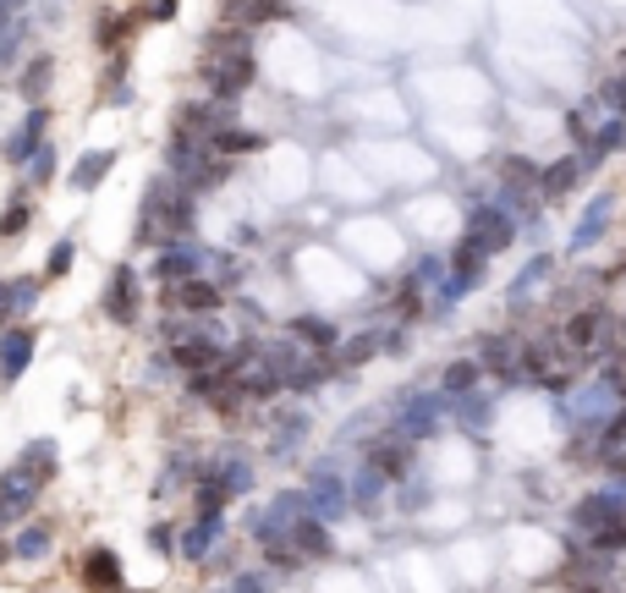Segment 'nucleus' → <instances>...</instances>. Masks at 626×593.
Returning <instances> with one entry per match:
<instances>
[{"mask_svg":"<svg viewBox=\"0 0 626 593\" xmlns=\"http://www.w3.org/2000/svg\"><path fill=\"white\" fill-rule=\"evenodd\" d=\"M445 417H451V396L434 385V390H412L407 401H396V423H391V429L418 446V440H429V435L445 429Z\"/></svg>","mask_w":626,"mask_h":593,"instance_id":"f257e3e1","label":"nucleus"},{"mask_svg":"<svg viewBox=\"0 0 626 593\" xmlns=\"http://www.w3.org/2000/svg\"><path fill=\"white\" fill-rule=\"evenodd\" d=\"M516 231H522V220L511 215V209H500V204H484V209H473L468 215V242L484 253V259H495V253H506L511 242H516Z\"/></svg>","mask_w":626,"mask_h":593,"instance_id":"f03ea898","label":"nucleus"},{"mask_svg":"<svg viewBox=\"0 0 626 593\" xmlns=\"http://www.w3.org/2000/svg\"><path fill=\"white\" fill-rule=\"evenodd\" d=\"M39 494H44V484L39 478H28L17 462L0 473V533L7 528H17V523H28L34 512H39Z\"/></svg>","mask_w":626,"mask_h":593,"instance_id":"7ed1b4c3","label":"nucleus"},{"mask_svg":"<svg viewBox=\"0 0 626 593\" xmlns=\"http://www.w3.org/2000/svg\"><path fill=\"white\" fill-rule=\"evenodd\" d=\"M100 308H105V319L122 324V330L138 324V313H143V281H138V265H116V270H111Z\"/></svg>","mask_w":626,"mask_h":593,"instance_id":"20e7f679","label":"nucleus"},{"mask_svg":"<svg viewBox=\"0 0 626 593\" xmlns=\"http://www.w3.org/2000/svg\"><path fill=\"white\" fill-rule=\"evenodd\" d=\"M39 352V330L34 324H7L0 330V385H17Z\"/></svg>","mask_w":626,"mask_h":593,"instance_id":"39448f33","label":"nucleus"},{"mask_svg":"<svg viewBox=\"0 0 626 593\" xmlns=\"http://www.w3.org/2000/svg\"><path fill=\"white\" fill-rule=\"evenodd\" d=\"M588 171H593V159L577 149V154H561V159H550L545 171H539V198H550V204H561L566 193H577L583 182H588Z\"/></svg>","mask_w":626,"mask_h":593,"instance_id":"423d86ee","label":"nucleus"},{"mask_svg":"<svg viewBox=\"0 0 626 593\" xmlns=\"http://www.w3.org/2000/svg\"><path fill=\"white\" fill-rule=\"evenodd\" d=\"M154 275H159L165 286H182V281L204 275V247L188 242V236H170V242L159 247V259H154Z\"/></svg>","mask_w":626,"mask_h":593,"instance_id":"0eeeda50","label":"nucleus"},{"mask_svg":"<svg viewBox=\"0 0 626 593\" xmlns=\"http://www.w3.org/2000/svg\"><path fill=\"white\" fill-rule=\"evenodd\" d=\"M286 335H292V341H297L303 352H314V358H335V352H341V341H346L341 324H335V319H324V313H297V319L286 324Z\"/></svg>","mask_w":626,"mask_h":593,"instance_id":"6e6552de","label":"nucleus"},{"mask_svg":"<svg viewBox=\"0 0 626 593\" xmlns=\"http://www.w3.org/2000/svg\"><path fill=\"white\" fill-rule=\"evenodd\" d=\"M165 302H170L176 313L204 319V313H220V308H226V286L209 281V275H193V281H182V286H165Z\"/></svg>","mask_w":626,"mask_h":593,"instance_id":"1a4fd4ad","label":"nucleus"},{"mask_svg":"<svg viewBox=\"0 0 626 593\" xmlns=\"http://www.w3.org/2000/svg\"><path fill=\"white\" fill-rule=\"evenodd\" d=\"M363 462H369L385 484H401V478L412 473V440L391 429V435H380V440H369V446H363Z\"/></svg>","mask_w":626,"mask_h":593,"instance_id":"9d476101","label":"nucleus"},{"mask_svg":"<svg viewBox=\"0 0 626 593\" xmlns=\"http://www.w3.org/2000/svg\"><path fill=\"white\" fill-rule=\"evenodd\" d=\"M308 512L324 517V523H341V517L352 512V494H346V484L335 478V467H314V473H308Z\"/></svg>","mask_w":626,"mask_h":593,"instance_id":"9b49d317","label":"nucleus"},{"mask_svg":"<svg viewBox=\"0 0 626 593\" xmlns=\"http://www.w3.org/2000/svg\"><path fill=\"white\" fill-rule=\"evenodd\" d=\"M44 132H50V105H28V116H23V127L7 138V149H0V154H7V165H12V171H23V165L44 149Z\"/></svg>","mask_w":626,"mask_h":593,"instance_id":"f8f14e48","label":"nucleus"},{"mask_svg":"<svg viewBox=\"0 0 626 593\" xmlns=\"http://www.w3.org/2000/svg\"><path fill=\"white\" fill-rule=\"evenodd\" d=\"M170 363L182 369L188 379L209 374V369L226 363V341H220V335H188V341H170Z\"/></svg>","mask_w":626,"mask_h":593,"instance_id":"ddd939ff","label":"nucleus"},{"mask_svg":"<svg viewBox=\"0 0 626 593\" xmlns=\"http://www.w3.org/2000/svg\"><path fill=\"white\" fill-rule=\"evenodd\" d=\"M615 204H621V193H615V188H604V193L583 209V220L572 225L566 247H572V253H588L593 242H604V231H610V220H615Z\"/></svg>","mask_w":626,"mask_h":593,"instance_id":"4468645a","label":"nucleus"},{"mask_svg":"<svg viewBox=\"0 0 626 593\" xmlns=\"http://www.w3.org/2000/svg\"><path fill=\"white\" fill-rule=\"evenodd\" d=\"M39 286H44V275H12V281H0V330L23 324V319L39 308Z\"/></svg>","mask_w":626,"mask_h":593,"instance_id":"2eb2a0df","label":"nucleus"},{"mask_svg":"<svg viewBox=\"0 0 626 593\" xmlns=\"http://www.w3.org/2000/svg\"><path fill=\"white\" fill-rule=\"evenodd\" d=\"M286 539H292V550H297L303 560H330V555H335L330 523H324V517H314V512H303V517L286 528Z\"/></svg>","mask_w":626,"mask_h":593,"instance_id":"dca6fc26","label":"nucleus"},{"mask_svg":"<svg viewBox=\"0 0 626 593\" xmlns=\"http://www.w3.org/2000/svg\"><path fill=\"white\" fill-rule=\"evenodd\" d=\"M220 533H226V517H193V528H182V539H176V555L199 566V560L215 550Z\"/></svg>","mask_w":626,"mask_h":593,"instance_id":"f3484780","label":"nucleus"},{"mask_svg":"<svg viewBox=\"0 0 626 593\" xmlns=\"http://www.w3.org/2000/svg\"><path fill=\"white\" fill-rule=\"evenodd\" d=\"M478 385H484V363H478V358H451V363L439 369V390L451 396V401L473 396Z\"/></svg>","mask_w":626,"mask_h":593,"instance_id":"a211bd4d","label":"nucleus"},{"mask_svg":"<svg viewBox=\"0 0 626 593\" xmlns=\"http://www.w3.org/2000/svg\"><path fill=\"white\" fill-rule=\"evenodd\" d=\"M380 352H385V330H357V335H346V341H341L335 363L341 369H369Z\"/></svg>","mask_w":626,"mask_h":593,"instance_id":"6ab92c4d","label":"nucleus"},{"mask_svg":"<svg viewBox=\"0 0 626 593\" xmlns=\"http://www.w3.org/2000/svg\"><path fill=\"white\" fill-rule=\"evenodd\" d=\"M82 582L94 588V593H116V588H122V560H116V550H88V555H82Z\"/></svg>","mask_w":626,"mask_h":593,"instance_id":"aec40b11","label":"nucleus"},{"mask_svg":"<svg viewBox=\"0 0 626 593\" xmlns=\"http://www.w3.org/2000/svg\"><path fill=\"white\" fill-rule=\"evenodd\" d=\"M258 149H264V132H253V127H237V121L215 127V138H209V154H220V159H237V154H258Z\"/></svg>","mask_w":626,"mask_h":593,"instance_id":"412c9836","label":"nucleus"},{"mask_svg":"<svg viewBox=\"0 0 626 593\" xmlns=\"http://www.w3.org/2000/svg\"><path fill=\"white\" fill-rule=\"evenodd\" d=\"M226 505H231V489L209 473V462H204V473L193 478V512L199 517H226Z\"/></svg>","mask_w":626,"mask_h":593,"instance_id":"4be33fe9","label":"nucleus"},{"mask_svg":"<svg viewBox=\"0 0 626 593\" xmlns=\"http://www.w3.org/2000/svg\"><path fill=\"white\" fill-rule=\"evenodd\" d=\"M111 165H116V149H88V154L77 159V171H72L66 182H72L77 193H94V188L111 177Z\"/></svg>","mask_w":626,"mask_h":593,"instance_id":"5701e85b","label":"nucleus"},{"mask_svg":"<svg viewBox=\"0 0 626 593\" xmlns=\"http://www.w3.org/2000/svg\"><path fill=\"white\" fill-rule=\"evenodd\" d=\"M28 225H34V193L17 188L7 204H0V242H17Z\"/></svg>","mask_w":626,"mask_h":593,"instance_id":"b1692460","label":"nucleus"},{"mask_svg":"<svg viewBox=\"0 0 626 593\" xmlns=\"http://www.w3.org/2000/svg\"><path fill=\"white\" fill-rule=\"evenodd\" d=\"M50 82H55V61H50V55H34V61L23 66V77H17V94H23L28 105H44Z\"/></svg>","mask_w":626,"mask_h":593,"instance_id":"393cba45","label":"nucleus"},{"mask_svg":"<svg viewBox=\"0 0 626 593\" xmlns=\"http://www.w3.org/2000/svg\"><path fill=\"white\" fill-rule=\"evenodd\" d=\"M209 473H215V478L231 489V500L253 489V462H247L242 451H231V456H215V462H209Z\"/></svg>","mask_w":626,"mask_h":593,"instance_id":"a878e982","label":"nucleus"},{"mask_svg":"<svg viewBox=\"0 0 626 593\" xmlns=\"http://www.w3.org/2000/svg\"><path fill=\"white\" fill-rule=\"evenodd\" d=\"M17 467H23L28 478L50 484V478H55V467H61V456H55V446H50V440H28V446H23V456H17Z\"/></svg>","mask_w":626,"mask_h":593,"instance_id":"bb28decb","label":"nucleus"},{"mask_svg":"<svg viewBox=\"0 0 626 593\" xmlns=\"http://www.w3.org/2000/svg\"><path fill=\"white\" fill-rule=\"evenodd\" d=\"M539 171H545V165L527 159V154H506V159H500V182H506V188H522V193H539Z\"/></svg>","mask_w":626,"mask_h":593,"instance_id":"cd10ccee","label":"nucleus"},{"mask_svg":"<svg viewBox=\"0 0 626 593\" xmlns=\"http://www.w3.org/2000/svg\"><path fill=\"white\" fill-rule=\"evenodd\" d=\"M346 494H352V505H357V512H374V505H380V494H385V478L363 462V467H357L352 473V484H346Z\"/></svg>","mask_w":626,"mask_h":593,"instance_id":"c85d7f7f","label":"nucleus"},{"mask_svg":"<svg viewBox=\"0 0 626 593\" xmlns=\"http://www.w3.org/2000/svg\"><path fill=\"white\" fill-rule=\"evenodd\" d=\"M50 544H55V528L50 523H28L12 539V560H39V555H50Z\"/></svg>","mask_w":626,"mask_h":593,"instance_id":"c756f323","label":"nucleus"},{"mask_svg":"<svg viewBox=\"0 0 626 593\" xmlns=\"http://www.w3.org/2000/svg\"><path fill=\"white\" fill-rule=\"evenodd\" d=\"M615 149H626V116H604V121H599V132H593V143H588L583 154L599 165V159H604V154H615Z\"/></svg>","mask_w":626,"mask_h":593,"instance_id":"7c9ffc66","label":"nucleus"},{"mask_svg":"<svg viewBox=\"0 0 626 593\" xmlns=\"http://www.w3.org/2000/svg\"><path fill=\"white\" fill-rule=\"evenodd\" d=\"M545 275H550V253H539V259H527V265H522V275H516V281H511V292H506V297H511V308H522V302H527V292L539 286Z\"/></svg>","mask_w":626,"mask_h":593,"instance_id":"2f4dec72","label":"nucleus"},{"mask_svg":"<svg viewBox=\"0 0 626 593\" xmlns=\"http://www.w3.org/2000/svg\"><path fill=\"white\" fill-rule=\"evenodd\" d=\"M593 440H599V456L626 446V401H621V407H610V412L599 417V435H593Z\"/></svg>","mask_w":626,"mask_h":593,"instance_id":"473e14b6","label":"nucleus"},{"mask_svg":"<svg viewBox=\"0 0 626 593\" xmlns=\"http://www.w3.org/2000/svg\"><path fill=\"white\" fill-rule=\"evenodd\" d=\"M55 165H61V159H55V143H44V149L28 159V193H44V188L55 182Z\"/></svg>","mask_w":626,"mask_h":593,"instance_id":"72a5a7b5","label":"nucleus"},{"mask_svg":"<svg viewBox=\"0 0 626 593\" xmlns=\"http://www.w3.org/2000/svg\"><path fill=\"white\" fill-rule=\"evenodd\" d=\"M72 259H77V242H72V236H61V242L50 247V259H44V281H61V275L72 270Z\"/></svg>","mask_w":626,"mask_h":593,"instance_id":"f704fd0d","label":"nucleus"},{"mask_svg":"<svg viewBox=\"0 0 626 593\" xmlns=\"http://www.w3.org/2000/svg\"><path fill=\"white\" fill-rule=\"evenodd\" d=\"M599 105H604L610 116H626V72H615V77L599 82Z\"/></svg>","mask_w":626,"mask_h":593,"instance_id":"c9c22d12","label":"nucleus"},{"mask_svg":"<svg viewBox=\"0 0 626 593\" xmlns=\"http://www.w3.org/2000/svg\"><path fill=\"white\" fill-rule=\"evenodd\" d=\"M303 429H308V423H303V417H286V423H281V435L270 440V456H286V451H292V446L303 440Z\"/></svg>","mask_w":626,"mask_h":593,"instance_id":"e433bc0d","label":"nucleus"},{"mask_svg":"<svg viewBox=\"0 0 626 593\" xmlns=\"http://www.w3.org/2000/svg\"><path fill=\"white\" fill-rule=\"evenodd\" d=\"M599 385H604V390H610V401L621 407V401H626V358H621V363H604Z\"/></svg>","mask_w":626,"mask_h":593,"instance_id":"4c0bfd02","label":"nucleus"},{"mask_svg":"<svg viewBox=\"0 0 626 593\" xmlns=\"http://www.w3.org/2000/svg\"><path fill=\"white\" fill-rule=\"evenodd\" d=\"M122 28H132V17H105V23H100V39H94V44H100V50H116V44L127 39Z\"/></svg>","mask_w":626,"mask_h":593,"instance_id":"58836bf2","label":"nucleus"},{"mask_svg":"<svg viewBox=\"0 0 626 593\" xmlns=\"http://www.w3.org/2000/svg\"><path fill=\"white\" fill-rule=\"evenodd\" d=\"M231 593H270V582H264L258 571H242V577L231 582Z\"/></svg>","mask_w":626,"mask_h":593,"instance_id":"ea45409f","label":"nucleus"},{"mask_svg":"<svg viewBox=\"0 0 626 593\" xmlns=\"http://www.w3.org/2000/svg\"><path fill=\"white\" fill-rule=\"evenodd\" d=\"M149 539H154V550H159V555H170V550H176V533H170L165 523H159V528H154Z\"/></svg>","mask_w":626,"mask_h":593,"instance_id":"a19ab883","label":"nucleus"},{"mask_svg":"<svg viewBox=\"0 0 626 593\" xmlns=\"http://www.w3.org/2000/svg\"><path fill=\"white\" fill-rule=\"evenodd\" d=\"M7 560H12V544H7V539H0V566H7Z\"/></svg>","mask_w":626,"mask_h":593,"instance_id":"79ce46f5","label":"nucleus"},{"mask_svg":"<svg viewBox=\"0 0 626 593\" xmlns=\"http://www.w3.org/2000/svg\"><path fill=\"white\" fill-rule=\"evenodd\" d=\"M116 593H122V588H116Z\"/></svg>","mask_w":626,"mask_h":593,"instance_id":"37998d69","label":"nucleus"}]
</instances>
